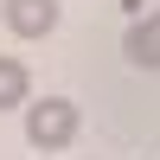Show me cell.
<instances>
[{
  "instance_id": "obj_1",
  "label": "cell",
  "mask_w": 160,
  "mask_h": 160,
  "mask_svg": "<svg viewBox=\"0 0 160 160\" xmlns=\"http://www.w3.org/2000/svg\"><path fill=\"white\" fill-rule=\"evenodd\" d=\"M77 128H83V115H77V102H71V96H45V102H32V109H26V141H32L38 154L71 148Z\"/></svg>"
},
{
  "instance_id": "obj_2",
  "label": "cell",
  "mask_w": 160,
  "mask_h": 160,
  "mask_svg": "<svg viewBox=\"0 0 160 160\" xmlns=\"http://www.w3.org/2000/svg\"><path fill=\"white\" fill-rule=\"evenodd\" d=\"M7 26L19 38H45L58 26V0H7Z\"/></svg>"
},
{
  "instance_id": "obj_3",
  "label": "cell",
  "mask_w": 160,
  "mask_h": 160,
  "mask_svg": "<svg viewBox=\"0 0 160 160\" xmlns=\"http://www.w3.org/2000/svg\"><path fill=\"white\" fill-rule=\"evenodd\" d=\"M122 51H128V64H141V71H160V13H148V19L128 26Z\"/></svg>"
},
{
  "instance_id": "obj_4",
  "label": "cell",
  "mask_w": 160,
  "mask_h": 160,
  "mask_svg": "<svg viewBox=\"0 0 160 160\" xmlns=\"http://www.w3.org/2000/svg\"><path fill=\"white\" fill-rule=\"evenodd\" d=\"M19 102H26V64L0 58V109H19Z\"/></svg>"
}]
</instances>
